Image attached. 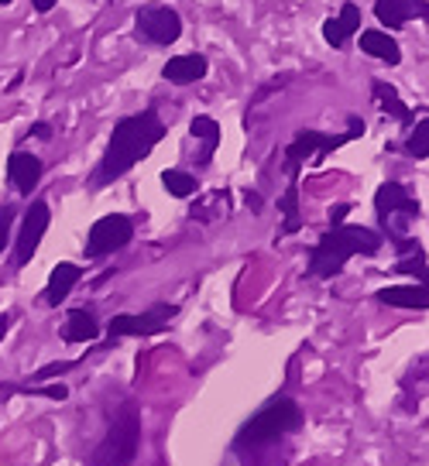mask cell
Wrapping results in <instances>:
<instances>
[{
	"label": "cell",
	"mask_w": 429,
	"mask_h": 466,
	"mask_svg": "<svg viewBox=\"0 0 429 466\" xmlns=\"http://www.w3.org/2000/svg\"><path fill=\"white\" fill-rule=\"evenodd\" d=\"M176 315H179V306H169V302L152 306L148 312H120V315L110 319V326H107V336H110L107 347H114L124 336H158Z\"/></svg>",
	"instance_id": "8"
},
{
	"label": "cell",
	"mask_w": 429,
	"mask_h": 466,
	"mask_svg": "<svg viewBox=\"0 0 429 466\" xmlns=\"http://www.w3.org/2000/svg\"><path fill=\"white\" fill-rule=\"evenodd\" d=\"M361 52H364V56L381 58V62H389V65H398V62H402V48H398V41L391 39L389 31H378V28L361 31Z\"/></svg>",
	"instance_id": "19"
},
{
	"label": "cell",
	"mask_w": 429,
	"mask_h": 466,
	"mask_svg": "<svg viewBox=\"0 0 429 466\" xmlns=\"http://www.w3.org/2000/svg\"><path fill=\"white\" fill-rule=\"evenodd\" d=\"M395 272L416 274V278H419V285H426V254H423V251H412L409 257H402V261L395 264Z\"/></svg>",
	"instance_id": "25"
},
{
	"label": "cell",
	"mask_w": 429,
	"mask_h": 466,
	"mask_svg": "<svg viewBox=\"0 0 429 466\" xmlns=\"http://www.w3.org/2000/svg\"><path fill=\"white\" fill-rule=\"evenodd\" d=\"M41 175H45V161L31 151H11L7 155V178H11V189L18 195H31L39 189Z\"/></svg>",
	"instance_id": "11"
},
{
	"label": "cell",
	"mask_w": 429,
	"mask_h": 466,
	"mask_svg": "<svg viewBox=\"0 0 429 466\" xmlns=\"http://www.w3.org/2000/svg\"><path fill=\"white\" fill-rule=\"evenodd\" d=\"M31 134H35V137H45V141H48V137H52V127H48L45 120H39V124H31Z\"/></svg>",
	"instance_id": "31"
},
{
	"label": "cell",
	"mask_w": 429,
	"mask_h": 466,
	"mask_svg": "<svg viewBox=\"0 0 429 466\" xmlns=\"http://www.w3.org/2000/svg\"><path fill=\"white\" fill-rule=\"evenodd\" d=\"M31 4H35V11H39V14H48V11L56 7V0H31Z\"/></svg>",
	"instance_id": "32"
},
{
	"label": "cell",
	"mask_w": 429,
	"mask_h": 466,
	"mask_svg": "<svg viewBox=\"0 0 429 466\" xmlns=\"http://www.w3.org/2000/svg\"><path fill=\"white\" fill-rule=\"evenodd\" d=\"M371 93H374V103H378V107H381V110H385L389 116L402 120L406 127H412V124H416L412 107L402 97H398V90H395V86H389L385 79H374V82H371Z\"/></svg>",
	"instance_id": "18"
},
{
	"label": "cell",
	"mask_w": 429,
	"mask_h": 466,
	"mask_svg": "<svg viewBox=\"0 0 429 466\" xmlns=\"http://www.w3.org/2000/svg\"><path fill=\"white\" fill-rule=\"evenodd\" d=\"M378 302L395 306V309H426L429 306V291L426 285H395V289L378 291Z\"/></svg>",
	"instance_id": "20"
},
{
	"label": "cell",
	"mask_w": 429,
	"mask_h": 466,
	"mask_svg": "<svg viewBox=\"0 0 429 466\" xmlns=\"http://www.w3.org/2000/svg\"><path fill=\"white\" fill-rule=\"evenodd\" d=\"M79 278H83V268L79 264H69V261H59L52 274H48V285H45V306H52V309H59L62 302L69 298V291L79 285Z\"/></svg>",
	"instance_id": "16"
},
{
	"label": "cell",
	"mask_w": 429,
	"mask_h": 466,
	"mask_svg": "<svg viewBox=\"0 0 429 466\" xmlns=\"http://www.w3.org/2000/svg\"><path fill=\"white\" fill-rule=\"evenodd\" d=\"M11 326H14V315H11V312H4V315H0V343H4V336L11 332Z\"/></svg>",
	"instance_id": "30"
},
{
	"label": "cell",
	"mask_w": 429,
	"mask_h": 466,
	"mask_svg": "<svg viewBox=\"0 0 429 466\" xmlns=\"http://www.w3.org/2000/svg\"><path fill=\"white\" fill-rule=\"evenodd\" d=\"M406 155L416 158V161H426L429 158V120L426 116L416 124V131H412L409 141H406Z\"/></svg>",
	"instance_id": "24"
},
{
	"label": "cell",
	"mask_w": 429,
	"mask_h": 466,
	"mask_svg": "<svg viewBox=\"0 0 429 466\" xmlns=\"http://www.w3.org/2000/svg\"><path fill=\"white\" fill-rule=\"evenodd\" d=\"M165 134H169V124L158 116L155 107H144V110L118 120L114 134L107 141V151H103L97 172H93V189H103V186L118 182L120 175L131 172L137 161H144L155 151V144Z\"/></svg>",
	"instance_id": "1"
},
{
	"label": "cell",
	"mask_w": 429,
	"mask_h": 466,
	"mask_svg": "<svg viewBox=\"0 0 429 466\" xmlns=\"http://www.w3.org/2000/svg\"><path fill=\"white\" fill-rule=\"evenodd\" d=\"M141 446V411L131 398H124L107 415V432L90 453V466H131Z\"/></svg>",
	"instance_id": "4"
},
{
	"label": "cell",
	"mask_w": 429,
	"mask_h": 466,
	"mask_svg": "<svg viewBox=\"0 0 429 466\" xmlns=\"http://www.w3.org/2000/svg\"><path fill=\"white\" fill-rule=\"evenodd\" d=\"M351 210H354L351 203H337V206H330V223H344Z\"/></svg>",
	"instance_id": "27"
},
{
	"label": "cell",
	"mask_w": 429,
	"mask_h": 466,
	"mask_svg": "<svg viewBox=\"0 0 429 466\" xmlns=\"http://www.w3.org/2000/svg\"><path fill=\"white\" fill-rule=\"evenodd\" d=\"M223 206H227V193H210V195H203L199 203H196L193 210H189V220H199V223H214L216 216L223 213Z\"/></svg>",
	"instance_id": "23"
},
{
	"label": "cell",
	"mask_w": 429,
	"mask_h": 466,
	"mask_svg": "<svg viewBox=\"0 0 429 466\" xmlns=\"http://www.w3.org/2000/svg\"><path fill=\"white\" fill-rule=\"evenodd\" d=\"M302 428V408L295 405L289 394H278L268 405H261L251 419L241 426L234 436V453L237 456H251L258 449L275 446L282 439H289Z\"/></svg>",
	"instance_id": "3"
},
{
	"label": "cell",
	"mask_w": 429,
	"mask_h": 466,
	"mask_svg": "<svg viewBox=\"0 0 429 466\" xmlns=\"http://www.w3.org/2000/svg\"><path fill=\"white\" fill-rule=\"evenodd\" d=\"M244 203H248V210H251L254 216H261V210H265V206H261V195H258V193H251V189H248V193H244Z\"/></svg>",
	"instance_id": "29"
},
{
	"label": "cell",
	"mask_w": 429,
	"mask_h": 466,
	"mask_svg": "<svg viewBox=\"0 0 429 466\" xmlns=\"http://www.w3.org/2000/svg\"><path fill=\"white\" fill-rule=\"evenodd\" d=\"M135 240V220L124 213H110L100 216L97 223L86 233V257L97 261V257H107V254L124 251L127 244Z\"/></svg>",
	"instance_id": "9"
},
{
	"label": "cell",
	"mask_w": 429,
	"mask_h": 466,
	"mask_svg": "<svg viewBox=\"0 0 429 466\" xmlns=\"http://www.w3.org/2000/svg\"><path fill=\"white\" fill-rule=\"evenodd\" d=\"M385 247V233L361 227V223H330V230L320 233L316 247L310 251V274L312 278H337L344 272V264L351 261L354 254H378Z\"/></svg>",
	"instance_id": "2"
},
{
	"label": "cell",
	"mask_w": 429,
	"mask_h": 466,
	"mask_svg": "<svg viewBox=\"0 0 429 466\" xmlns=\"http://www.w3.org/2000/svg\"><path fill=\"white\" fill-rule=\"evenodd\" d=\"M189 134L199 141V155H193V165L196 168H206L210 161H214L216 155V148H220V124H216L214 116H206V114H199L189 120Z\"/></svg>",
	"instance_id": "15"
},
{
	"label": "cell",
	"mask_w": 429,
	"mask_h": 466,
	"mask_svg": "<svg viewBox=\"0 0 429 466\" xmlns=\"http://www.w3.org/2000/svg\"><path fill=\"white\" fill-rule=\"evenodd\" d=\"M0 4H4V7H7V4H14V0H0Z\"/></svg>",
	"instance_id": "33"
},
{
	"label": "cell",
	"mask_w": 429,
	"mask_h": 466,
	"mask_svg": "<svg viewBox=\"0 0 429 466\" xmlns=\"http://www.w3.org/2000/svg\"><path fill=\"white\" fill-rule=\"evenodd\" d=\"M11 233H14V206H0V254L7 251V244H11Z\"/></svg>",
	"instance_id": "26"
},
{
	"label": "cell",
	"mask_w": 429,
	"mask_h": 466,
	"mask_svg": "<svg viewBox=\"0 0 429 466\" xmlns=\"http://www.w3.org/2000/svg\"><path fill=\"white\" fill-rule=\"evenodd\" d=\"M135 35L144 45L169 48L182 35V18H179L176 7H169V4H144V7H137L135 14Z\"/></svg>",
	"instance_id": "7"
},
{
	"label": "cell",
	"mask_w": 429,
	"mask_h": 466,
	"mask_svg": "<svg viewBox=\"0 0 429 466\" xmlns=\"http://www.w3.org/2000/svg\"><path fill=\"white\" fill-rule=\"evenodd\" d=\"M357 31H361V7L351 4V0L340 7V14L323 21V41H327L330 48H347V41H351Z\"/></svg>",
	"instance_id": "13"
},
{
	"label": "cell",
	"mask_w": 429,
	"mask_h": 466,
	"mask_svg": "<svg viewBox=\"0 0 429 466\" xmlns=\"http://www.w3.org/2000/svg\"><path fill=\"white\" fill-rule=\"evenodd\" d=\"M100 336V323H97V315H93V309H73L69 315H66V326H62V340L66 343H93Z\"/></svg>",
	"instance_id": "17"
},
{
	"label": "cell",
	"mask_w": 429,
	"mask_h": 466,
	"mask_svg": "<svg viewBox=\"0 0 429 466\" xmlns=\"http://www.w3.org/2000/svg\"><path fill=\"white\" fill-rule=\"evenodd\" d=\"M374 216H378V227L385 233V240H406L409 223L423 216V206L406 193L402 182H381L378 193H374Z\"/></svg>",
	"instance_id": "5"
},
{
	"label": "cell",
	"mask_w": 429,
	"mask_h": 466,
	"mask_svg": "<svg viewBox=\"0 0 429 466\" xmlns=\"http://www.w3.org/2000/svg\"><path fill=\"white\" fill-rule=\"evenodd\" d=\"M48 223H52V206H48L45 199H35V203L28 206V213H24L18 240H14V257H11V264H14L18 272L39 254V244H41V237H45V230H48Z\"/></svg>",
	"instance_id": "10"
},
{
	"label": "cell",
	"mask_w": 429,
	"mask_h": 466,
	"mask_svg": "<svg viewBox=\"0 0 429 466\" xmlns=\"http://www.w3.org/2000/svg\"><path fill=\"white\" fill-rule=\"evenodd\" d=\"M374 18L385 31H402L412 18H426V0H374Z\"/></svg>",
	"instance_id": "12"
},
{
	"label": "cell",
	"mask_w": 429,
	"mask_h": 466,
	"mask_svg": "<svg viewBox=\"0 0 429 466\" xmlns=\"http://www.w3.org/2000/svg\"><path fill=\"white\" fill-rule=\"evenodd\" d=\"M62 370H69V364H48V367L39 370V381H48V377H59Z\"/></svg>",
	"instance_id": "28"
},
{
	"label": "cell",
	"mask_w": 429,
	"mask_h": 466,
	"mask_svg": "<svg viewBox=\"0 0 429 466\" xmlns=\"http://www.w3.org/2000/svg\"><path fill=\"white\" fill-rule=\"evenodd\" d=\"M206 73H210V62H206V56H199V52H193V56H172L162 65V79L176 82V86L199 82V79H206Z\"/></svg>",
	"instance_id": "14"
},
{
	"label": "cell",
	"mask_w": 429,
	"mask_h": 466,
	"mask_svg": "<svg viewBox=\"0 0 429 466\" xmlns=\"http://www.w3.org/2000/svg\"><path fill=\"white\" fill-rule=\"evenodd\" d=\"M162 186H165V193L176 195V199H189L199 189V178L193 172H182V168H165L162 172Z\"/></svg>",
	"instance_id": "22"
},
{
	"label": "cell",
	"mask_w": 429,
	"mask_h": 466,
	"mask_svg": "<svg viewBox=\"0 0 429 466\" xmlns=\"http://www.w3.org/2000/svg\"><path fill=\"white\" fill-rule=\"evenodd\" d=\"M364 120H357L351 116V131H344V134H320V131H299L295 141L285 148V168H289V178H299L302 172V165L306 161H323V158L337 151V148H344L347 141L354 137H364Z\"/></svg>",
	"instance_id": "6"
},
{
	"label": "cell",
	"mask_w": 429,
	"mask_h": 466,
	"mask_svg": "<svg viewBox=\"0 0 429 466\" xmlns=\"http://www.w3.org/2000/svg\"><path fill=\"white\" fill-rule=\"evenodd\" d=\"M278 210L285 213V223H282V233H278V237L299 233V227H302V213H299V178H289V189L278 199Z\"/></svg>",
	"instance_id": "21"
}]
</instances>
